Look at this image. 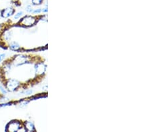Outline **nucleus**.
Masks as SVG:
<instances>
[{
  "label": "nucleus",
  "instance_id": "20e7f679",
  "mask_svg": "<svg viewBox=\"0 0 150 132\" xmlns=\"http://www.w3.org/2000/svg\"><path fill=\"white\" fill-rule=\"evenodd\" d=\"M25 130L28 131H35L34 126H33V124L30 121L25 122Z\"/></svg>",
  "mask_w": 150,
  "mask_h": 132
},
{
  "label": "nucleus",
  "instance_id": "f257e3e1",
  "mask_svg": "<svg viewBox=\"0 0 150 132\" xmlns=\"http://www.w3.org/2000/svg\"><path fill=\"white\" fill-rule=\"evenodd\" d=\"M38 57L19 54L4 59L0 64V84L5 90L15 92L25 90L38 80L35 64Z\"/></svg>",
  "mask_w": 150,
  "mask_h": 132
},
{
  "label": "nucleus",
  "instance_id": "39448f33",
  "mask_svg": "<svg viewBox=\"0 0 150 132\" xmlns=\"http://www.w3.org/2000/svg\"><path fill=\"white\" fill-rule=\"evenodd\" d=\"M43 0H31V2L33 5L35 6H38V5H40L42 3Z\"/></svg>",
  "mask_w": 150,
  "mask_h": 132
},
{
  "label": "nucleus",
  "instance_id": "6e6552de",
  "mask_svg": "<svg viewBox=\"0 0 150 132\" xmlns=\"http://www.w3.org/2000/svg\"><path fill=\"white\" fill-rule=\"evenodd\" d=\"M4 97V96L3 95V93H2L1 92H0V101H1L3 98Z\"/></svg>",
  "mask_w": 150,
  "mask_h": 132
},
{
  "label": "nucleus",
  "instance_id": "7ed1b4c3",
  "mask_svg": "<svg viewBox=\"0 0 150 132\" xmlns=\"http://www.w3.org/2000/svg\"><path fill=\"white\" fill-rule=\"evenodd\" d=\"M21 124L18 121H12L6 127L7 131H18L20 130Z\"/></svg>",
  "mask_w": 150,
  "mask_h": 132
},
{
  "label": "nucleus",
  "instance_id": "f03ea898",
  "mask_svg": "<svg viewBox=\"0 0 150 132\" xmlns=\"http://www.w3.org/2000/svg\"><path fill=\"white\" fill-rule=\"evenodd\" d=\"M34 68L36 74L39 76L43 75L46 71V66L43 62H40V61H38L35 64Z\"/></svg>",
  "mask_w": 150,
  "mask_h": 132
},
{
  "label": "nucleus",
  "instance_id": "1a4fd4ad",
  "mask_svg": "<svg viewBox=\"0 0 150 132\" xmlns=\"http://www.w3.org/2000/svg\"><path fill=\"white\" fill-rule=\"evenodd\" d=\"M43 12H47V8H44L42 10Z\"/></svg>",
  "mask_w": 150,
  "mask_h": 132
},
{
  "label": "nucleus",
  "instance_id": "9d476101",
  "mask_svg": "<svg viewBox=\"0 0 150 132\" xmlns=\"http://www.w3.org/2000/svg\"><path fill=\"white\" fill-rule=\"evenodd\" d=\"M28 8H29V9H30V8H31V7H30V6H28ZM28 11L29 12H31V11H32V10H31V9H28Z\"/></svg>",
  "mask_w": 150,
  "mask_h": 132
},
{
  "label": "nucleus",
  "instance_id": "423d86ee",
  "mask_svg": "<svg viewBox=\"0 0 150 132\" xmlns=\"http://www.w3.org/2000/svg\"><path fill=\"white\" fill-rule=\"evenodd\" d=\"M21 14H22V12H19V13L17 14V15L15 16V18L16 19H18L19 18V17L21 16Z\"/></svg>",
  "mask_w": 150,
  "mask_h": 132
},
{
  "label": "nucleus",
  "instance_id": "0eeeda50",
  "mask_svg": "<svg viewBox=\"0 0 150 132\" xmlns=\"http://www.w3.org/2000/svg\"><path fill=\"white\" fill-rule=\"evenodd\" d=\"M41 11H42V10H41L40 9H35V10L33 11V13H40Z\"/></svg>",
  "mask_w": 150,
  "mask_h": 132
}]
</instances>
